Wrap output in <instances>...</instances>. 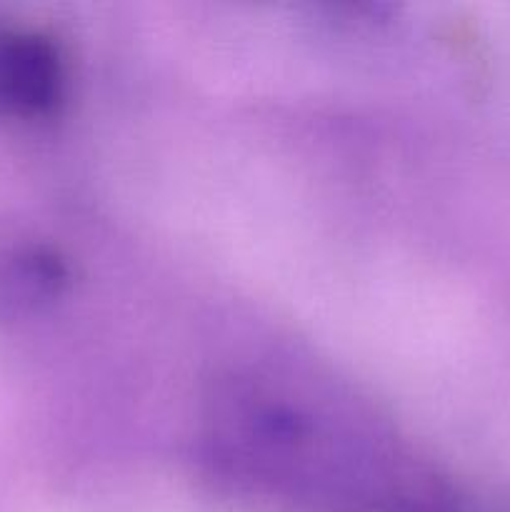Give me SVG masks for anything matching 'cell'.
Segmentation results:
<instances>
[{
    "label": "cell",
    "mask_w": 510,
    "mask_h": 512,
    "mask_svg": "<svg viewBox=\"0 0 510 512\" xmlns=\"http://www.w3.org/2000/svg\"><path fill=\"white\" fill-rule=\"evenodd\" d=\"M63 93V65L50 40L0 30V105L18 115L48 113Z\"/></svg>",
    "instance_id": "6da1fadb"
},
{
    "label": "cell",
    "mask_w": 510,
    "mask_h": 512,
    "mask_svg": "<svg viewBox=\"0 0 510 512\" xmlns=\"http://www.w3.org/2000/svg\"><path fill=\"white\" fill-rule=\"evenodd\" d=\"M63 283V265L40 245H0V300H38Z\"/></svg>",
    "instance_id": "7a4b0ae2"
}]
</instances>
